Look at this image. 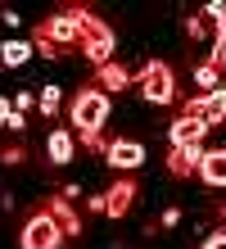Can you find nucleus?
<instances>
[{
  "label": "nucleus",
  "instance_id": "22",
  "mask_svg": "<svg viewBox=\"0 0 226 249\" xmlns=\"http://www.w3.org/2000/svg\"><path fill=\"white\" fill-rule=\"evenodd\" d=\"M204 14H208L213 23H222V18H226V0H213V5H204Z\"/></svg>",
  "mask_w": 226,
  "mask_h": 249
},
{
  "label": "nucleus",
  "instance_id": "1",
  "mask_svg": "<svg viewBox=\"0 0 226 249\" xmlns=\"http://www.w3.org/2000/svg\"><path fill=\"white\" fill-rule=\"evenodd\" d=\"M113 113V100L100 91V86H82L68 105V123H72V136H100L104 123Z\"/></svg>",
  "mask_w": 226,
  "mask_h": 249
},
{
  "label": "nucleus",
  "instance_id": "13",
  "mask_svg": "<svg viewBox=\"0 0 226 249\" xmlns=\"http://www.w3.org/2000/svg\"><path fill=\"white\" fill-rule=\"evenodd\" d=\"M95 86H100V91L104 95H113V91H127V86H136V77H131V72L122 68V64H104V68H95Z\"/></svg>",
  "mask_w": 226,
  "mask_h": 249
},
{
  "label": "nucleus",
  "instance_id": "21",
  "mask_svg": "<svg viewBox=\"0 0 226 249\" xmlns=\"http://www.w3.org/2000/svg\"><path fill=\"white\" fill-rule=\"evenodd\" d=\"M32 105H36L32 91H18V95H14V113H23V118H27V109H32Z\"/></svg>",
  "mask_w": 226,
  "mask_h": 249
},
{
  "label": "nucleus",
  "instance_id": "7",
  "mask_svg": "<svg viewBox=\"0 0 226 249\" xmlns=\"http://www.w3.org/2000/svg\"><path fill=\"white\" fill-rule=\"evenodd\" d=\"M181 113H190V118H204L208 127H222V123H226V86H222V91H213V95H190Z\"/></svg>",
  "mask_w": 226,
  "mask_h": 249
},
{
  "label": "nucleus",
  "instance_id": "16",
  "mask_svg": "<svg viewBox=\"0 0 226 249\" xmlns=\"http://www.w3.org/2000/svg\"><path fill=\"white\" fill-rule=\"evenodd\" d=\"M59 105H64V91H59V86H41V95H36L41 118H59Z\"/></svg>",
  "mask_w": 226,
  "mask_h": 249
},
{
  "label": "nucleus",
  "instance_id": "3",
  "mask_svg": "<svg viewBox=\"0 0 226 249\" xmlns=\"http://www.w3.org/2000/svg\"><path fill=\"white\" fill-rule=\"evenodd\" d=\"M136 86H140V100L145 105H172L176 100V72L172 64H163V59H149L140 72H136Z\"/></svg>",
  "mask_w": 226,
  "mask_h": 249
},
{
  "label": "nucleus",
  "instance_id": "24",
  "mask_svg": "<svg viewBox=\"0 0 226 249\" xmlns=\"http://www.w3.org/2000/svg\"><path fill=\"white\" fill-rule=\"evenodd\" d=\"M181 222V209H176V204H172V209H163V217H158V227H176Z\"/></svg>",
  "mask_w": 226,
  "mask_h": 249
},
{
  "label": "nucleus",
  "instance_id": "26",
  "mask_svg": "<svg viewBox=\"0 0 226 249\" xmlns=\"http://www.w3.org/2000/svg\"><path fill=\"white\" fill-rule=\"evenodd\" d=\"M222 86H226V77H222Z\"/></svg>",
  "mask_w": 226,
  "mask_h": 249
},
{
  "label": "nucleus",
  "instance_id": "8",
  "mask_svg": "<svg viewBox=\"0 0 226 249\" xmlns=\"http://www.w3.org/2000/svg\"><path fill=\"white\" fill-rule=\"evenodd\" d=\"M208 131H213V127H208L204 118H190V113H181V118L168 127V145H172V150H190V145H204Z\"/></svg>",
  "mask_w": 226,
  "mask_h": 249
},
{
  "label": "nucleus",
  "instance_id": "4",
  "mask_svg": "<svg viewBox=\"0 0 226 249\" xmlns=\"http://www.w3.org/2000/svg\"><path fill=\"white\" fill-rule=\"evenodd\" d=\"M113 50H118V36H113V27L100 18V14H90L86 18V27H82V54L95 68H104V64H113Z\"/></svg>",
  "mask_w": 226,
  "mask_h": 249
},
{
  "label": "nucleus",
  "instance_id": "15",
  "mask_svg": "<svg viewBox=\"0 0 226 249\" xmlns=\"http://www.w3.org/2000/svg\"><path fill=\"white\" fill-rule=\"evenodd\" d=\"M32 41H23V36H9L5 41V46H0V64H5V68H23L27 59H32Z\"/></svg>",
  "mask_w": 226,
  "mask_h": 249
},
{
  "label": "nucleus",
  "instance_id": "5",
  "mask_svg": "<svg viewBox=\"0 0 226 249\" xmlns=\"http://www.w3.org/2000/svg\"><path fill=\"white\" fill-rule=\"evenodd\" d=\"M59 245H64V231L45 209H36L18 231V249H59Z\"/></svg>",
  "mask_w": 226,
  "mask_h": 249
},
{
  "label": "nucleus",
  "instance_id": "2",
  "mask_svg": "<svg viewBox=\"0 0 226 249\" xmlns=\"http://www.w3.org/2000/svg\"><path fill=\"white\" fill-rule=\"evenodd\" d=\"M90 18V9L82 5H68V9H54L45 23H36L32 41H50L54 50H68V46H82V27Z\"/></svg>",
  "mask_w": 226,
  "mask_h": 249
},
{
  "label": "nucleus",
  "instance_id": "17",
  "mask_svg": "<svg viewBox=\"0 0 226 249\" xmlns=\"http://www.w3.org/2000/svg\"><path fill=\"white\" fill-rule=\"evenodd\" d=\"M194 86H199V95H213V91H222V72L208 64H194Z\"/></svg>",
  "mask_w": 226,
  "mask_h": 249
},
{
  "label": "nucleus",
  "instance_id": "14",
  "mask_svg": "<svg viewBox=\"0 0 226 249\" xmlns=\"http://www.w3.org/2000/svg\"><path fill=\"white\" fill-rule=\"evenodd\" d=\"M199 159H204V145L172 150V154H168V172H172V177H194V172H199Z\"/></svg>",
  "mask_w": 226,
  "mask_h": 249
},
{
  "label": "nucleus",
  "instance_id": "10",
  "mask_svg": "<svg viewBox=\"0 0 226 249\" xmlns=\"http://www.w3.org/2000/svg\"><path fill=\"white\" fill-rule=\"evenodd\" d=\"M72 154H77V136H72V127H50V136H45V159H50L54 168H68Z\"/></svg>",
  "mask_w": 226,
  "mask_h": 249
},
{
  "label": "nucleus",
  "instance_id": "18",
  "mask_svg": "<svg viewBox=\"0 0 226 249\" xmlns=\"http://www.w3.org/2000/svg\"><path fill=\"white\" fill-rule=\"evenodd\" d=\"M208 68H226V18L217 23V41H213V50H208Z\"/></svg>",
  "mask_w": 226,
  "mask_h": 249
},
{
  "label": "nucleus",
  "instance_id": "25",
  "mask_svg": "<svg viewBox=\"0 0 226 249\" xmlns=\"http://www.w3.org/2000/svg\"><path fill=\"white\" fill-rule=\"evenodd\" d=\"M14 118V100H5V95H0V127H5Z\"/></svg>",
  "mask_w": 226,
  "mask_h": 249
},
{
  "label": "nucleus",
  "instance_id": "9",
  "mask_svg": "<svg viewBox=\"0 0 226 249\" xmlns=\"http://www.w3.org/2000/svg\"><path fill=\"white\" fill-rule=\"evenodd\" d=\"M136 195H140V190H136V181L131 177H118L109 190H104V217H127L131 213V204H136Z\"/></svg>",
  "mask_w": 226,
  "mask_h": 249
},
{
  "label": "nucleus",
  "instance_id": "6",
  "mask_svg": "<svg viewBox=\"0 0 226 249\" xmlns=\"http://www.w3.org/2000/svg\"><path fill=\"white\" fill-rule=\"evenodd\" d=\"M104 163L118 168V172H140L145 168V145L131 141V136H118V141L104 145Z\"/></svg>",
  "mask_w": 226,
  "mask_h": 249
},
{
  "label": "nucleus",
  "instance_id": "20",
  "mask_svg": "<svg viewBox=\"0 0 226 249\" xmlns=\"http://www.w3.org/2000/svg\"><path fill=\"white\" fill-rule=\"evenodd\" d=\"M186 36H190V41L204 36V14H190V18H186Z\"/></svg>",
  "mask_w": 226,
  "mask_h": 249
},
{
  "label": "nucleus",
  "instance_id": "23",
  "mask_svg": "<svg viewBox=\"0 0 226 249\" xmlns=\"http://www.w3.org/2000/svg\"><path fill=\"white\" fill-rule=\"evenodd\" d=\"M199 249H226V231L217 227V231H213V236H208V240H204Z\"/></svg>",
  "mask_w": 226,
  "mask_h": 249
},
{
  "label": "nucleus",
  "instance_id": "19",
  "mask_svg": "<svg viewBox=\"0 0 226 249\" xmlns=\"http://www.w3.org/2000/svg\"><path fill=\"white\" fill-rule=\"evenodd\" d=\"M23 159H27V150H23V145H5V150H0V163H23Z\"/></svg>",
  "mask_w": 226,
  "mask_h": 249
},
{
  "label": "nucleus",
  "instance_id": "11",
  "mask_svg": "<svg viewBox=\"0 0 226 249\" xmlns=\"http://www.w3.org/2000/svg\"><path fill=\"white\" fill-rule=\"evenodd\" d=\"M208 190H226V145H217V150H204L199 159V172H194Z\"/></svg>",
  "mask_w": 226,
  "mask_h": 249
},
{
  "label": "nucleus",
  "instance_id": "12",
  "mask_svg": "<svg viewBox=\"0 0 226 249\" xmlns=\"http://www.w3.org/2000/svg\"><path fill=\"white\" fill-rule=\"evenodd\" d=\"M45 213H50L54 222H59L64 240H77V236H82V217H77V209H72L64 195H50V199H45Z\"/></svg>",
  "mask_w": 226,
  "mask_h": 249
}]
</instances>
